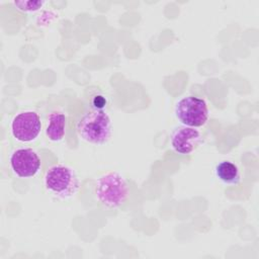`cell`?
<instances>
[{"instance_id":"cell-4","label":"cell","mask_w":259,"mask_h":259,"mask_svg":"<svg viewBox=\"0 0 259 259\" xmlns=\"http://www.w3.org/2000/svg\"><path fill=\"white\" fill-rule=\"evenodd\" d=\"M175 114L183 125L199 127L204 125L208 119V108L202 98L189 95L176 103Z\"/></svg>"},{"instance_id":"cell-8","label":"cell","mask_w":259,"mask_h":259,"mask_svg":"<svg viewBox=\"0 0 259 259\" xmlns=\"http://www.w3.org/2000/svg\"><path fill=\"white\" fill-rule=\"evenodd\" d=\"M67 118L64 112L60 110H53L48 115L46 135L52 142H60L64 139L66 133Z\"/></svg>"},{"instance_id":"cell-3","label":"cell","mask_w":259,"mask_h":259,"mask_svg":"<svg viewBox=\"0 0 259 259\" xmlns=\"http://www.w3.org/2000/svg\"><path fill=\"white\" fill-rule=\"evenodd\" d=\"M46 189L57 197H72L79 189L80 181L76 172L69 166L57 164L50 167L44 177Z\"/></svg>"},{"instance_id":"cell-2","label":"cell","mask_w":259,"mask_h":259,"mask_svg":"<svg viewBox=\"0 0 259 259\" xmlns=\"http://www.w3.org/2000/svg\"><path fill=\"white\" fill-rule=\"evenodd\" d=\"M76 130L84 141L103 145L112 135V123L109 115L104 110L89 109L85 111L77 122Z\"/></svg>"},{"instance_id":"cell-6","label":"cell","mask_w":259,"mask_h":259,"mask_svg":"<svg viewBox=\"0 0 259 259\" xmlns=\"http://www.w3.org/2000/svg\"><path fill=\"white\" fill-rule=\"evenodd\" d=\"M10 167L20 178H30L40 169V158L30 148L15 150L10 156Z\"/></svg>"},{"instance_id":"cell-11","label":"cell","mask_w":259,"mask_h":259,"mask_svg":"<svg viewBox=\"0 0 259 259\" xmlns=\"http://www.w3.org/2000/svg\"><path fill=\"white\" fill-rule=\"evenodd\" d=\"M91 103L92 109L103 110V108L106 106V98L103 94H94L91 98Z\"/></svg>"},{"instance_id":"cell-10","label":"cell","mask_w":259,"mask_h":259,"mask_svg":"<svg viewBox=\"0 0 259 259\" xmlns=\"http://www.w3.org/2000/svg\"><path fill=\"white\" fill-rule=\"evenodd\" d=\"M45 1H14L13 5L23 12H34L42 8Z\"/></svg>"},{"instance_id":"cell-7","label":"cell","mask_w":259,"mask_h":259,"mask_svg":"<svg viewBox=\"0 0 259 259\" xmlns=\"http://www.w3.org/2000/svg\"><path fill=\"white\" fill-rule=\"evenodd\" d=\"M201 135L196 127L180 125L171 135L173 150L181 155L191 154L201 143Z\"/></svg>"},{"instance_id":"cell-5","label":"cell","mask_w":259,"mask_h":259,"mask_svg":"<svg viewBox=\"0 0 259 259\" xmlns=\"http://www.w3.org/2000/svg\"><path fill=\"white\" fill-rule=\"evenodd\" d=\"M40 130V117L32 110L18 113L11 121V133L13 137L22 143H29L35 140L39 135Z\"/></svg>"},{"instance_id":"cell-1","label":"cell","mask_w":259,"mask_h":259,"mask_svg":"<svg viewBox=\"0 0 259 259\" xmlns=\"http://www.w3.org/2000/svg\"><path fill=\"white\" fill-rule=\"evenodd\" d=\"M130 195V186L125 178L115 172L108 171L100 175L95 183V196L100 204L109 209L122 206Z\"/></svg>"},{"instance_id":"cell-9","label":"cell","mask_w":259,"mask_h":259,"mask_svg":"<svg viewBox=\"0 0 259 259\" xmlns=\"http://www.w3.org/2000/svg\"><path fill=\"white\" fill-rule=\"evenodd\" d=\"M217 178L225 184L237 185L241 181V174L236 164L231 161L224 160L217 164L214 168Z\"/></svg>"}]
</instances>
